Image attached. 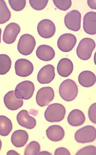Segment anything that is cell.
<instances>
[{
    "label": "cell",
    "instance_id": "cell-1",
    "mask_svg": "<svg viewBox=\"0 0 96 155\" xmlns=\"http://www.w3.org/2000/svg\"><path fill=\"white\" fill-rule=\"evenodd\" d=\"M59 93L60 96L64 100L68 102L72 101L78 95V86L72 79H66L60 84Z\"/></svg>",
    "mask_w": 96,
    "mask_h": 155
},
{
    "label": "cell",
    "instance_id": "cell-2",
    "mask_svg": "<svg viewBox=\"0 0 96 155\" xmlns=\"http://www.w3.org/2000/svg\"><path fill=\"white\" fill-rule=\"evenodd\" d=\"M66 113V109L63 105L54 103L50 104L47 108L45 112V118L50 122H59L63 120Z\"/></svg>",
    "mask_w": 96,
    "mask_h": 155
},
{
    "label": "cell",
    "instance_id": "cell-3",
    "mask_svg": "<svg viewBox=\"0 0 96 155\" xmlns=\"http://www.w3.org/2000/svg\"><path fill=\"white\" fill-rule=\"evenodd\" d=\"M95 47V43L93 39L85 38L81 40L76 50L77 55L81 60H88L91 58Z\"/></svg>",
    "mask_w": 96,
    "mask_h": 155
},
{
    "label": "cell",
    "instance_id": "cell-4",
    "mask_svg": "<svg viewBox=\"0 0 96 155\" xmlns=\"http://www.w3.org/2000/svg\"><path fill=\"white\" fill-rule=\"evenodd\" d=\"M96 129L91 125L83 127L77 130L74 135L75 139L78 143H86L95 141Z\"/></svg>",
    "mask_w": 96,
    "mask_h": 155
},
{
    "label": "cell",
    "instance_id": "cell-5",
    "mask_svg": "<svg viewBox=\"0 0 96 155\" xmlns=\"http://www.w3.org/2000/svg\"><path fill=\"white\" fill-rule=\"evenodd\" d=\"M36 45V41L34 37L28 34H24L20 37L17 45L19 52L22 55H30Z\"/></svg>",
    "mask_w": 96,
    "mask_h": 155
},
{
    "label": "cell",
    "instance_id": "cell-6",
    "mask_svg": "<svg viewBox=\"0 0 96 155\" xmlns=\"http://www.w3.org/2000/svg\"><path fill=\"white\" fill-rule=\"evenodd\" d=\"M34 90V85L32 81H24L16 86L14 94L16 97L18 99L28 100L32 97Z\"/></svg>",
    "mask_w": 96,
    "mask_h": 155
},
{
    "label": "cell",
    "instance_id": "cell-7",
    "mask_svg": "<svg viewBox=\"0 0 96 155\" xmlns=\"http://www.w3.org/2000/svg\"><path fill=\"white\" fill-rule=\"evenodd\" d=\"M81 14L80 12L74 10L66 14L64 18V23L69 30L77 32L80 30Z\"/></svg>",
    "mask_w": 96,
    "mask_h": 155
},
{
    "label": "cell",
    "instance_id": "cell-8",
    "mask_svg": "<svg viewBox=\"0 0 96 155\" xmlns=\"http://www.w3.org/2000/svg\"><path fill=\"white\" fill-rule=\"evenodd\" d=\"M37 30L40 36L44 38L49 39L55 35L56 27L52 21L45 19L39 22Z\"/></svg>",
    "mask_w": 96,
    "mask_h": 155
},
{
    "label": "cell",
    "instance_id": "cell-9",
    "mask_svg": "<svg viewBox=\"0 0 96 155\" xmlns=\"http://www.w3.org/2000/svg\"><path fill=\"white\" fill-rule=\"evenodd\" d=\"M76 42V38L75 35L71 33H65L61 35L58 38L57 46L61 51L68 53L74 49Z\"/></svg>",
    "mask_w": 96,
    "mask_h": 155
},
{
    "label": "cell",
    "instance_id": "cell-10",
    "mask_svg": "<svg viewBox=\"0 0 96 155\" xmlns=\"http://www.w3.org/2000/svg\"><path fill=\"white\" fill-rule=\"evenodd\" d=\"M55 97V92L50 87L41 88L38 91L36 96L37 103L41 107L47 106Z\"/></svg>",
    "mask_w": 96,
    "mask_h": 155
},
{
    "label": "cell",
    "instance_id": "cell-11",
    "mask_svg": "<svg viewBox=\"0 0 96 155\" xmlns=\"http://www.w3.org/2000/svg\"><path fill=\"white\" fill-rule=\"evenodd\" d=\"M15 70L16 74L18 76L26 77L32 74L34 66L30 61L25 58H21L16 61Z\"/></svg>",
    "mask_w": 96,
    "mask_h": 155
},
{
    "label": "cell",
    "instance_id": "cell-12",
    "mask_svg": "<svg viewBox=\"0 0 96 155\" xmlns=\"http://www.w3.org/2000/svg\"><path fill=\"white\" fill-rule=\"evenodd\" d=\"M55 77V68L52 65H46L39 71L37 75V80L41 84L50 83Z\"/></svg>",
    "mask_w": 96,
    "mask_h": 155
},
{
    "label": "cell",
    "instance_id": "cell-13",
    "mask_svg": "<svg viewBox=\"0 0 96 155\" xmlns=\"http://www.w3.org/2000/svg\"><path fill=\"white\" fill-rule=\"evenodd\" d=\"M20 30L19 25L14 22L10 23L6 27L4 31L3 41L5 43L9 45L13 43L20 33Z\"/></svg>",
    "mask_w": 96,
    "mask_h": 155
},
{
    "label": "cell",
    "instance_id": "cell-14",
    "mask_svg": "<svg viewBox=\"0 0 96 155\" xmlns=\"http://www.w3.org/2000/svg\"><path fill=\"white\" fill-rule=\"evenodd\" d=\"M96 12H90L84 15L83 19V28L87 34L94 35L96 34Z\"/></svg>",
    "mask_w": 96,
    "mask_h": 155
},
{
    "label": "cell",
    "instance_id": "cell-15",
    "mask_svg": "<svg viewBox=\"0 0 96 155\" xmlns=\"http://www.w3.org/2000/svg\"><path fill=\"white\" fill-rule=\"evenodd\" d=\"M16 120L21 126L28 129H34L36 125V120L28 114V111L22 110L18 113Z\"/></svg>",
    "mask_w": 96,
    "mask_h": 155
},
{
    "label": "cell",
    "instance_id": "cell-16",
    "mask_svg": "<svg viewBox=\"0 0 96 155\" xmlns=\"http://www.w3.org/2000/svg\"><path fill=\"white\" fill-rule=\"evenodd\" d=\"M5 105L8 109L15 110L18 109L23 105V101L16 97L14 91L8 92L4 97Z\"/></svg>",
    "mask_w": 96,
    "mask_h": 155
},
{
    "label": "cell",
    "instance_id": "cell-17",
    "mask_svg": "<svg viewBox=\"0 0 96 155\" xmlns=\"http://www.w3.org/2000/svg\"><path fill=\"white\" fill-rule=\"evenodd\" d=\"M36 54L40 60L44 61H49L55 58V52L51 46L43 45H40L37 48Z\"/></svg>",
    "mask_w": 96,
    "mask_h": 155
},
{
    "label": "cell",
    "instance_id": "cell-18",
    "mask_svg": "<svg viewBox=\"0 0 96 155\" xmlns=\"http://www.w3.org/2000/svg\"><path fill=\"white\" fill-rule=\"evenodd\" d=\"M74 68V64L68 58H64L58 62L57 70L60 76L68 77L71 74Z\"/></svg>",
    "mask_w": 96,
    "mask_h": 155
},
{
    "label": "cell",
    "instance_id": "cell-19",
    "mask_svg": "<svg viewBox=\"0 0 96 155\" xmlns=\"http://www.w3.org/2000/svg\"><path fill=\"white\" fill-rule=\"evenodd\" d=\"M48 139L53 142H58L64 139L65 133L63 128L58 125L51 126L46 130Z\"/></svg>",
    "mask_w": 96,
    "mask_h": 155
},
{
    "label": "cell",
    "instance_id": "cell-20",
    "mask_svg": "<svg viewBox=\"0 0 96 155\" xmlns=\"http://www.w3.org/2000/svg\"><path fill=\"white\" fill-rule=\"evenodd\" d=\"M28 140V135L27 132L22 130L15 131L12 134L11 141L13 145L17 148L23 147Z\"/></svg>",
    "mask_w": 96,
    "mask_h": 155
},
{
    "label": "cell",
    "instance_id": "cell-21",
    "mask_svg": "<svg viewBox=\"0 0 96 155\" xmlns=\"http://www.w3.org/2000/svg\"><path fill=\"white\" fill-rule=\"evenodd\" d=\"M86 118L83 113L80 110L75 109L69 114L68 121L69 124L73 127H79L83 124Z\"/></svg>",
    "mask_w": 96,
    "mask_h": 155
},
{
    "label": "cell",
    "instance_id": "cell-22",
    "mask_svg": "<svg viewBox=\"0 0 96 155\" xmlns=\"http://www.w3.org/2000/svg\"><path fill=\"white\" fill-rule=\"evenodd\" d=\"M96 76L94 73L89 71L81 72L78 77L80 84L83 87H92L96 83Z\"/></svg>",
    "mask_w": 96,
    "mask_h": 155
},
{
    "label": "cell",
    "instance_id": "cell-23",
    "mask_svg": "<svg viewBox=\"0 0 96 155\" xmlns=\"http://www.w3.org/2000/svg\"><path fill=\"white\" fill-rule=\"evenodd\" d=\"M13 128L12 121L7 117L0 116V135L6 137L9 134Z\"/></svg>",
    "mask_w": 96,
    "mask_h": 155
},
{
    "label": "cell",
    "instance_id": "cell-24",
    "mask_svg": "<svg viewBox=\"0 0 96 155\" xmlns=\"http://www.w3.org/2000/svg\"><path fill=\"white\" fill-rule=\"evenodd\" d=\"M11 58L6 54H0V75H5L11 68Z\"/></svg>",
    "mask_w": 96,
    "mask_h": 155
},
{
    "label": "cell",
    "instance_id": "cell-25",
    "mask_svg": "<svg viewBox=\"0 0 96 155\" xmlns=\"http://www.w3.org/2000/svg\"><path fill=\"white\" fill-rule=\"evenodd\" d=\"M11 12L5 2L0 0V24H3L9 21L11 18Z\"/></svg>",
    "mask_w": 96,
    "mask_h": 155
},
{
    "label": "cell",
    "instance_id": "cell-26",
    "mask_svg": "<svg viewBox=\"0 0 96 155\" xmlns=\"http://www.w3.org/2000/svg\"><path fill=\"white\" fill-rule=\"evenodd\" d=\"M40 150V146L38 142L32 141L26 146L25 150V155H38Z\"/></svg>",
    "mask_w": 96,
    "mask_h": 155
},
{
    "label": "cell",
    "instance_id": "cell-27",
    "mask_svg": "<svg viewBox=\"0 0 96 155\" xmlns=\"http://www.w3.org/2000/svg\"><path fill=\"white\" fill-rule=\"evenodd\" d=\"M53 1L56 7L62 11H66L70 9L72 5V2L70 0H53Z\"/></svg>",
    "mask_w": 96,
    "mask_h": 155
},
{
    "label": "cell",
    "instance_id": "cell-28",
    "mask_svg": "<svg viewBox=\"0 0 96 155\" xmlns=\"http://www.w3.org/2000/svg\"><path fill=\"white\" fill-rule=\"evenodd\" d=\"M49 1L48 0H42V1H35V0H30L29 3L31 7L33 9L37 11H40L44 9L46 7Z\"/></svg>",
    "mask_w": 96,
    "mask_h": 155
},
{
    "label": "cell",
    "instance_id": "cell-29",
    "mask_svg": "<svg viewBox=\"0 0 96 155\" xmlns=\"http://www.w3.org/2000/svg\"><path fill=\"white\" fill-rule=\"evenodd\" d=\"M9 3L10 7L14 11L20 12L22 11L26 7V0L15 1L9 0Z\"/></svg>",
    "mask_w": 96,
    "mask_h": 155
},
{
    "label": "cell",
    "instance_id": "cell-30",
    "mask_svg": "<svg viewBox=\"0 0 96 155\" xmlns=\"http://www.w3.org/2000/svg\"><path fill=\"white\" fill-rule=\"evenodd\" d=\"M96 147L93 146H88L81 149L76 153V155H96Z\"/></svg>",
    "mask_w": 96,
    "mask_h": 155
},
{
    "label": "cell",
    "instance_id": "cell-31",
    "mask_svg": "<svg viewBox=\"0 0 96 155\" xmlns=\"http://www.w3.org/2000/svg\"><path fill=\"white\" fill-rule=\"evenodd\" d=\"M96 103H95L92 104L89 109L88 115L90 120L94 124L96 123Z\"/></svg>",
    "mask_w": 96,
    "mask_h": 155
},
{
    "label": "cell",
    "instance_id": "cell-32",
    "mask_svg": "<svg viewBox=\"0 0 96 155\" xmlns=\"http://www.w3.org/2000/svg\"><path fill=\"white\" fill-rule=\"evenodd\" d=\"M54 154L55 155H70V153L68 150L64 147H60L56 149Z\"/></svg>",
    "mask_w": 96,
    "mask_h": 155
},
{
    "label": "cell",
    "instance_id": "cell-33",
    "mask_svg": "<svg viewBox=\"0 0 96 155\" xmlns=\"http://www.w3.org/2000/svg\"><path fill=\"white\" fill-rule=\"evenodd\" d=\"M96 1H87V3L89 7L92 9L96 10Z\"/></svg>",
    "mask_w": 96,
    "mask_h": 155
},
{
    "label": "cell",
    "instance_id": "cell-34",
    "mask_svg": "<svg viewBox=\"0 0 96 155\" xmlns=\"http://www.w3.org/2000/svg\"><path fill=\"white\" fill-rule=\"evenodd\" d=\"M7 155H20L16 151L14 150H10L7 153Z\"/></svg>",
    "mask_w": 96,
    "mask_h": 155
},
{
    "label": "cell",
    "instance_id": "cell-35",
    "mask_svg": "<svg viewBox=\"0 0 96 155\" xmlns=\"http://www.w3.org/2000/svg\"><path fill=\"white\" fill-rule=\"evenodd\" d=\"M38 155H52V154L46 151H43L39 152Z\"/></svg>",
    "mask_w": 96,
    "mask_h": 155
},
{
    "label": "cell",
    "instance_id": "cell-36",
    "mask_svg": "<svg viewBox=\"0 0 96 155\" xmlns=\"http://www.w3.org/2000/svg\"><path fill=\"white\" fill-rule=\"evenodd\" d=\"M2 32V29L1 28H0V44H1V38Z\"/></svg>",
    "mask_w": 96,
    "mask_h": 155
},
{
    "label": "cell",
    "instance_id": "cell-37",
    "mask_svg": "<svg viewBox=\"0 0 96 155\" xmlns=\"http://www.w3.org/2000/svg\"><path fill=\"white\" fill-rule=\"evenodd\" d=\"M2 142L1 141V140H0V151H1L2 148Z\"/></svg>",
    "mask_w": 96,
    "mask_h": 155
}]
</instances>
